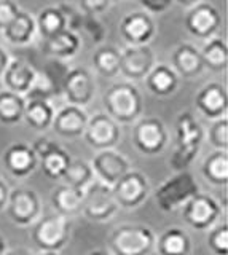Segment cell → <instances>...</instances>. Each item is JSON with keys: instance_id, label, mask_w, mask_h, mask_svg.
<instances>
[{"instance_id": "obj_29", "label": "cell", "mask_w": 228, "mask_h": 255, "mask_svg": "<svg viewBox=\"0 0 228 255\" xmlns=\"http://www.w3.org/2000/svg\"><path fill=\"white\" fill-rule=\"evenodd\" d=\"M120 58L121 50L114 45L101 43L91 56V64L96 74L104 78H114L120 75Z\"/></svg>"}, {"instance_id": "obj_35", "label": "cell", "mask_w": 228, "mask_h": 255, "mask_svg": "<svg viewBox=\"0 0 228 255\" xmlns=\"http://www.w3.org/2000/svg\"><path fill=\"white\" fill-rule=\"evenodd\" d=\"M94 179L96 177H94L93 167L88 161H85V159H72L61 180H64V183H67L70 187L85 190Z\"/></svg>"}, {"instance_id": "obj_37", "label": "cell", "mask_w": 228, "mask_h": 255, "mask_svg": "<svg viewBox=\"0 0 228 255\" xmlns=\"http://www.w3.org/2000/svg\"><path fill=\"white\" fill-rule=\"evenodd\" d=\"M208 142L214 150H228V118L220 117L212 120L208 131Z\"/></svg>"}, {"instance_id": "obj_2", "label": "cell", "mask_w": 228, "mask_h": 255, "mask_svg": "<svg viewBox=\"0 0 228 255\" xmlns=\"http://www.w3.org/2000/svg\"><path fill=\"white\" fill-rule=\"evenodd\" d=\"M106 114L120 125H132L144 110V98L132 82H120L109 88L102 96Z\"/></svg>"}, {"instance_id": "obj_24", "label": "cell", "mask_w": 228, "mask_h": 255, "mask_svg": "<svg viewBox=\"0 0 228 255\" xmlns=\"http://www.w3.org/2000/svg\"><path fill=\"white\" fill-rule=\"evenodd\" d=\"M144 80L147 90L156 98H169L177 91L180 77L169 64H155Z\"/></svg>"}, {"instance_id": "obj_36", "label": "cell", "mask_w": 228, "mask_h": 255, "mask_svg": "<svg viewBox=\"0 0 228 255\" xmlns=\"http://www.w3.org/2000/svg\"><path fill=\"white\" fill-rule=\"evenodd\" d=\"M208 249L214 255H228V223H216L208 230Z\"/></svg>"}, {"instance_id": "obj_5", "label": "cell", "mask_w": 228, "mask_h": 255, "mask_svg": "<svg viewBox=\"0 0 228 255\" xmlns=\"http://www.w3.org/2000/svg\"><path fill=\"white\" fill-rule=\"evenodd\" d=\"M30 227V239L40 251H61L70 238V219L58 212L40 215Z\"/></svg>"}, {"instance_id": "obj_25", "label": "cell", "mask_w": 228, "mask_h": 255, "mask_svg": "<svg viewBox=\"0 0 228 255\" xmlns=\"http://www.w3.org/2000/svg\"><path fill=\"white\" fill-rule=\"evenodd\" d=\"M2 34L10 45L21 48L29 46L37 35L35 18L30 13L19 10V13L14 16V19L2 30Z\"/></svg>"}, {"instance_id": "obj_46", "label": "cell", "mask_w": 228, "mask_h": 255, "mask_svg": "<svg viewBox=\"0 0 228 255\" xmlns=\"http://www.w3.org/2000/svg\"><path fill=\"white\" fill-rule=\"evenodd\" d=\"M6 251H8V246H6V241H5V238L0 235V255H3Z\"/></svg>"}, {"instance_id": "obj_34", "label": "cell", "mask_w": 228, "mask_h": 255, "mask_svg": "<svg viewBox=\"0 0 228 255\" xmlns=\"http://www.w3.org/2000/svg\"><path fill=\"white\" fill-rule=\"evenodd\" d=\"M59 93H61V82H58L56 75L50 69H43V70H37L34 83L24 98L26 99L38 98V99L51 101Z\"/></svg>"}, {"instance_id": "obj_42", "label": "cell", "mask_w": 228, "mask_h": 255, "mask_svg": "<svg viewBox=\"0 0 228 255\" xmlns=\"http://www.w3.org/2000/svg\"><path fill=\"white\" fill-rule=\"evenodd\" d=\"M8 195H10V187L8 183L5 182V179L0 175V211L5 209L6 201H8Z\"/></svg>"}, {"instance_id": "obj_7", "label": "cell", "mask_w": 228, "mask_h": 255, "mask_svg": "<svg viewBox=\"0 0 228 255\" xmlns=\"http://www.w3.org/2000/svg\"><path fill=\"white\" fill-rule=\"evenodd\" d=\"M112 187L107 183L94 179L88 187L83 190V204L82 212L91 222H107L114 219V215L118 212Z\"/></svg>"}, {"instance_id": "obj_6", "label": "cell", "mask_w": 228, "mask_h": 255, "mask_svg": "<svg viewBox=\"0 0 228 255\" xmlns=\"http://www.w3.org/2000/svg\"><path fill=\"white\" fill-rule=\"evenodd\" d=\"M132 145L140 155H160L169 143V134L160 118H139L132 123Z\"/></svg>"}, {"instance_id": "obj_19", "label": "cell", "mask_w": 228, "mask_h": 255, "mask_svg": "<svg viewBox=\"0 0 228 255\" xmlns=\"http://www.w3.org/2000/svg\"><path fill=\"white\" fill-rule=\"evenodd\" d=\"M2 163L5 169L14 179H26L32 174L38 166V158L32 145L24 142H16L3 151Z\"/></svg>"}, {"instance_id": "obj_26", "label": "cell", "mask_w": 228, "mask_h": 255, "mask_svg": "<svg viewBox=\"0 0 228 255\" xmlns=\"http://www.w3.org/2000/svg\"><path fill=\"white\" fill-rule=\"evenodd\" d=\"M155 249L158 255H190L192 238L184 228L169 227L156 238Z\"/></svg>"}, {"instance_id": "obj_12", "label": "cell", "mask_w": 228, "mask_h": 255, "mask_svg": "<svg viewBox=\"0 0 228 255\" xmlns=\"http://www.w3.org/2000/svg\"><path fill=\"white\" fill-rule=\"evenodd\" d=\"M121 125L107 115L106 112H99L88 118L85 132L82 137L94 150L115 148L121 139Z\"/></svg>"}, {"instance_id": "obj_45", "label": "cell", "mask_w": 228, "mask_h": 255, "mask_svg": "<svg viewBox=\"0 0 228 255\" xmlns=\"http://www.w3.org/2000/svg\"><path fill=\"white\" fill-rule=\"evenodd\" d=\"M174 2L180 3V5H182V6H185V8H190V6L196 5V3H198V2H201V0H174Z\"/></svg>"}, {"instance_id": "obj_3", "label": "cell", "mask_w": 228, "mask_h": 255, "mask_svg": "<svg viewBox=\"0 0 228 255\" xmlns=\"http://www.w3.org/2000/svg\"><path fill=\"white\" fill-rule=\"evenodd\" d=\"M156 235L145 225H120L109 236V251L112 255H150L155 249Z\"/></svg>"}, {"instance_id": "obj_44", "label": "cell", "mask_w": 228, "mask_h": 255, "mask_svg": "<svg viewBox=\"0 0 228 255\" xmlns=\"http://www.w3.org/2000/svg\"><path fill=\"white\" fill-rule=\"evenodd\" d=\"M3 255H34L29 249H24V247H16V249H11V251H6Z\"/></svg>"}, {"instance_id": "obj_28", "label": "cell", "mask_w": 228, "mask_h": 255, "mask_svg": "<svg viewBox=\"0 0 228 255\" xmlns=\"http://www.w3.org/2000/svg\"><path fill=\"white\" fill-rule=\"evenodd\" d=\"M54 114L56 109L48 99H26V107L24 114H22V120L35 131H46L51 128Z\"/></svg>"}, {"instance_id": "obj_32", "label": "cell", "mask_w": 228, "mask_h": 255, "mask_svg": "<svg viewBox=\"0 0 228 255\" xmlns=\"http://www.w3.org/2000/svg\"><path fill=\"white\" fill-rule=\"evenodd\" d=\"M26 107V98L10 90L0 91V123L14 126L22 120Z\"/></svg>"}, {"instance_id": "obj_30", "label": "cell", "mask_w": 228, "mask_h": 255, "mask_svg": "<svg viewBox=\"0 0 228 255\" xmlns=\"http://www.w3.org/2000/svg\"><path fill=\"white\" fill-rule=\"evenodd\" d=\"M201 172L211 185L225 187L228 183V151L214 150L204 158Z\"/></svg>"}, {"instance_id": "obj_47", "label": "cell", "mask_w": 228, "mask_h": 255, "mask_svg": "<svg viewBox=\"0 0 228 255\" xmlns=\"http://www.w3.org/2000/svg\"><path fill=\"white\" fill-rule=\"evenodd\" d=\"M88 255H112V254H110V251H101V249H98V251L90 252Z\"/></svg>"}, {"instance_id": "obj_8", "label": "cell", "mask_w": 228, "mask_h": 255, "mask_svg": "<svg viewBox=\"0 0 228 255\" xmlns=\"http://www.w3.org/2000/svg\"><path fill=\"white\" fill-rule=\"evenodd\" d=\"M8 219L18 227H30L42 215V201L32 188H10L5 209Z\"/></svg>"}, {"instance_id": "obj_22", "label": "cell", "mask_w": 228, "mask_h": 255, "mask_svg": "<svg viewBox=\"0 0 228 255\" xmlns=\"http://www.w3.org/2000/svg\"><path fill=\"white\" fill-rule=\"evenodd\" d=\"M35 74H37V69L32 64H29L27 61L19 59V58H11L3 72V75L0 77V80L3 82L5 90L26 96L34 83Z\"/></svg>"}, {"instance_id": "obj_4", "label": "cell", "mask_w": 228, "mask_h": 255, "mask_svg": "<svg viewBox=\"0 0 228 255\" xmlns=\"http://www.w3.org/2000/svg\"><path fill=\"white\" fill-rule=\"evenodd\" d=\"M198 191H200V185L196 182L195 175L185 169V171H177L168 180H164L155 190L153 198L156 206L163 212H174L180 209Z\"/></svg>"}, {"instance_id": "obj_31", "label": "cell", "mask_w": 228, "mask_h": 255, "mask_svg": "<svg viewBox=\"0 0 228 255\" xmlns=\"http://www.w3.org/2000/svg\"><path fill=\"white\" fill-rule=\"evenodd\" d=\"M201 58L204 67L212 72H224L228 66V45L222 37H209L206 38L201 48Z\"/></svg>"}, {"instance_id": "obj_13", "label": "cell", "mask_w": 228, "mask_h": 255, "mask_svg": "<svg viewBox=\"0 0 228 255\" xmlns=\"http://www.w3.org/2000/svg\"><path fill=\"white\" fill-rule=\"evenodd\" d=\"M184 24L188 34H192L196 38L206 40L217 35L219 29L222 27V16L212 3L198 2L188 8Z\"/></svg>"}, {"instance_id": "obj_11", "label": "cell", "mask_w": 228, "mask_h": 255, "mask_svg": "<svg viewBox=\"0 0 228 255\" xmlns=\"http://www.w3.org/2000/svg\"><path fill=\"white\" fill-rule=\"evenodd\" d=\"M61 94L67 104L86 107L96 94V78L86 67H74L61 80Z\"/></svg>"}, {"instance_id": "obj_14", "label": "cell", "mask_w": 228, "mask_h": 255, "mask_svg": "<svg viewBox=\"0 0 228 255\" xmlns=\"http://www.w3.org/2000/svg\"><path fill=\"white\" fill-rule=\"evenodd\" d=\"M32 148L46 177L51 180H61L70 161H72L67 151L59 143L48 137H38L32 143Z\"/></svg>"}, {"instance_id": "obj_40", "label": "cell", "mask_w": 228, "mask_h": 255, "mask_svg": "<svg viewBox=\"0 0 228 255\" xmlns=\"http://www.w3.org/2000/svg\"><path fill=\"white\" fill-rule=\"evenodd\" d=\"M21 8L14 0H0V32L14 19Z\"/></svg>"}, {"instance_id": "obj_1", "label": "cell", "mask_w": 228, "mask_h": 255, "mask_svg": "<svg viewBox=\"0 0 228 255\" xmlns=\"http://www.w3.org/2000/svg\"><path fill=\"white\" fill-rule=\"evenodd\" d=\"M177 147L169 159V166L177 171H185L198 156L206 137V131L192 112H184L176 122Z\"/></svg>"}, {"instance_id": "obj_18", "label": "cell", "mask_w": 228, "mask_h": 255, "mask_svg": "<svg viewBox=\"0 0 228 255\" xmlns=\"http://www.w3.org/2000/svg\"><path fill=\"white\" fill-rule=\"evenodd\" d=\"M195 107L208 120H216L227 115L228 93L224 83L209 82L195 96Z\"/></svg>"}, {"instance_id": "obj_9", "label": "cell", "mask_w": 228, "mask_h": 255, "mask_svg": "<svg viewBox=\"0 0 228 255\" xmlns=\"http://www.w3.org/2000/svg\"><path fill=\"white\" fill-rule=\"evenodd\" d=\"M112 193L120 209H137L150 195V182L140 171L129 169L112 185Z\"/></svg>"}, {"instance_id": "obj_16", "label": "cell", "mask_w": 228, "mask_h": 255, "mask_svg": "<svg viewBox=\"0 0 228 255\" xmlns=\"http://www.w3.org/2000/svg\"><path fill=\"white\" fill-rule=\"evenodd\" d=\"M90 164L93 167L94 177L110 187L131 169L129 159L115 148L98 150Z\"/></svg>"}, {"instance_id": "obj_17", "label": "cell", "mask_w": 228, "mask_h": 255, "mask_svg": "<svg viewBox=\"0 0 228 255\" xmlns=\"http://www.w3.org/2000/svg\"><path fill=\"white\" fill-rule=\"evenodd\" d=\"M88 118L90 115L86 114L85 107L66 104V106L58 109L56 114H54L51 129L62 139H78L85 132Z\"/></svg>"}, {"instance_id": "obj_33", "label": "cell", "mask_w": 228, "mask_h": 255, "mask_svg": "<svg viewBox=\"0 0 228 255\" xmlns=\"http://www.w3.org/2000/svg\"><path fill=\"white\" fill-rule=\"evenodd\" d=\"M35 22H37V34L42 38H46L67 29L66 16L59 8V5H51L43 8L35 18Z\"/></svg>"}, {"instance_id": "obj_43", "label": "cell", "mask_w": 228, "mask_h": 255, "mask_svg": "<svg viewBox=\"0 0 228 255\" xmlns=\"http://www.w3.org/2000/svg\"><path fill=\"white\" fill-rule=\"evenodd\" d=\"M10 59H11V54L8 53V50H6L3 45H0V77L3 75V72H5L6 66H8Z\"/></svg>"}, {"instance_id": "obj_27", "label": "cell", "mask_w": 228, "mask_h": 255, "mask_svg": "<svg viewBox=\"0 0 228 255\" xmlns=\"http://www.w3.org/2000/svg\"><path fill=\"white\" fill-rule=\"evenodd\" d=\"M53 209L64 217H75L82 212L83 204V190L70 187L67 183L56 187L51 191Z\"/></svg>"}, {"instance_id": "obj_15", "label": "cell", "mask_w": 228, "mask_h": 255, "mask_svg": "<svg viewBox=\"0 0 228 255\" xmlns=\"http://www.w3.org/2000/svg\"><path fill=\"white\" fill-rule=\"evenodd\" d=\"M156 64L155 53L147 45H128L121 50L120 58V75H123L128 82L144 80L152 67Z\"/></svg>"}, {"instance_id": "obj_39", "label": "cell", "mask_w": 228, "mask_h": 255, "mask_svg": "<svg viewBox=\"0 0 228 255\" xmlns=\"http://www.w3.org/2000/svg\"><path fill=\"white\" fill-rule=\"evenodd\" d=\"M110 5H112V0H78L77 8L83 14L99 16L104 11H107Z\"/></svg>"}, {"instance_id": "obj_48", "label": "cell", "mask_w": 228, "mask_h": 255, "mask_svg": "<svg viewBox=\"0 0 228 255\" xmlns=\"http://www.w3.org/2000/svg\"><path fill=\"white\" fill-rule=\"evenodd\" d=\"M38 255H61L59 251H40Z\"/></svg>"}, {"instance_id": "obj_10", "label": "cell", "mask_w": 228, "mask_h": 255, "mask_svg": "<svg viewBox=\"0 0 228 255\" xmlns=\"http://www.w3.org/2000/svg\"><path fill=\"white\" fill-rule=\"evenodd\" d=\"M180 209H182L184 222L198 231H208L219 222L220 214H222V207L217 199L201 191L192 196Z\"/></svg>"}, {"instance_id": "obj_38", "label": "cell", "mask_w": 228, "mask_h": 255, "mask_svg": "<svg viewBox=\"0 0 228 255\" xmlns=\"http://www.w3.org/2000/svg\"><path fill=\"white\" fill-rule=\"evenodd\" d=\"M80 32H85L91 38V42L96 45H101L106 38V26L99 21L98 16L83 14Z\"/></svg>"}, {"instance_id": "obj_20", "label": "cell", "mask_w": 228, "mask_h": 255, "mask_svg": "<svg viewBox=\"0 0 228 255\" xmlns=\"http://www.w3.org/2000/svg\"><path fill=\"white\" fill-rule=\"evenodd\" d=\"M156 26L150 13L132 11L120 22V34L128 45H147L155 37Z\"/></svg>"}, {"instance_id": "obj_41", "label": "cell", "mask_w": 228, "mask_h": 255, "mask_svg": "<svg viewBox=\"0 0 228 255\" xmlns=\"http://www.w3.org/2000/svg\"><path fill=\"white\" fill-rule=\"evenodd\" d=\"M139 5L144 8V11L152 14H163L171 10L174 0H137Z\"/></svg>"}, {"instance_id": "obj_23", "label": "cell", "mask_w": 228, "mask_h": 255, "mask_svg": "<svg viewBox=\"0 0 228 255\" xmlns=\"http://www.w3.org/2000/svg\"><path fill=\"white\" fill-rule=\"evenodd\" d=\"M171 67L176 70L179 77L184 78L198 77L206 69L200 48H196L192 43H180L174 48L171 54Z\"/></svg>"}, {"instance_id": "obj_21", "label": "cell", "mask_w": 228, "mask_h": 255, "mask_svg": "<svg viewBox=\"0 0 228 255\" xmlns=\"http://www.w3.org/2000/svg\"><path fill=\"white\" fill-rule=\"evenodd\" d=\"M42 40H43L42 42L43 54L56 61L72 59L82 48V38L78 35V32L72 29H64L58 32V34Z\"/></svg>"}, {"instance_id": "obj_49", "label": "cell", "mask_w": 228, "mask_h": 255, "mask_svg": "<svg viewBox=\"0 0 228 255\" xmlns=\"http://www.w3.org/2000/svg\"><path fill=\"white\" fill-rule=\"evenodd\" d=\"M112 2H115V0H112Z\"/></svg>"}]
</instances>
